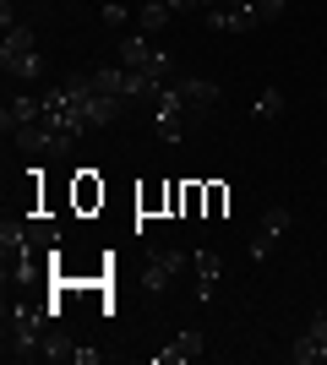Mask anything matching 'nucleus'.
Here are the masks:
<instances>
[{
    "mask_svg": "<svg viewBox=\"0 0 327 365\" xmlns=\"http://www.w3.org/2000/svg\"><path fill=\"white\" fill-rule=\"evenodd\" d=\"M311 333H322V338H327V305H316V317H311Z\"/></svg>",
    "mask_w": 327,
    "mask_h": 365,
    "instance_id": "aec40b11",
    "label": "nucleus"
},
{
    "mask_svg": "<svg viewBox=\"0 0 327 365\" xmlns=\"http://www.w3.org/2000/svg\"><path fill=\"white\" fill-rule=\"evenodd\" d=\"M44 120V93H16V98H6V109H0V125L6 131H28V125Z\"/></svg>",
    "mask_w": 327,
    "mask_h": 365,
    "instance_id": "423d86ee",
    "label": "nucleus"
},
{
    "mask_svg": "<svg viewBox=\"0 0 327 365\" xmlns=\"http://www.w3.org/2000/svg\"><path fill=\"white\" fill-rule=\"evenodd\" d=\"M71 202H77V213H93L98 202H104V185H98L93 169H82L77 180H71Z\"/></svg>",
    "mask_w": 327,
    "mask_h": 365,
    "instance_id": "4468645a",
    "label": "nucleus"
},
{
    "mask_svg": "<svg viewBox=\"0 0 327 365\" xmlns=\"http://www.w3.org/2000/svg\"><path fill=\"white\" fill-rule=\"evenodd\" d=\"M224 202H229V191H224V185H207V218L224 213Z\"/></svg>",
    "mask_w": 327,
    "mask_h": 365,
    "instance_id": "6ab92c4d",
    "label": "nucleus"
},
{
    "mask_svg": "<svg viewBox=\"0 0 327 365\" xmlns=\"http://www.w3.org/2000/svg\"><path fill=\"white\" fill-rule=\"evenodd\" d=\"M175 88H180V98H186L191 115H207V109L218 104V82H207V76H180Z\"/></svg>",
    "mask_w": 327,
    "mask_h": 365,
    "instance_id": "9d476101",
    "label": "nucleus"
},
{
    "mask_svg": "<svg viewBox=\"0 0 327 365\" xmlns=\"http://www.w3.org/2000/svg\"><path fill=\"white\" fill-rule=\"evenodd\" d=\"M284 229H289V207H273V213L262 218V229H256V235H251V257L262 262L267 251H273V245L284 240Z\"/></svg>",
    "mask_w": 327,
    "mask_h": 365,
    "instance_id": "1a4fd4ad",
    "label": "nucleus"
},
{
    "mask_svg": "<svg viewBox=\"0 0 327 365\" xmlns=\"http://www.w3.org/2000/svg\"><path fill=\"white\" fill-rule=\"evenodd\" d=\"M82 344L71 333H61V327H44V360H61V365H77Z\"/></svg>",
    "mask_w": 327,
    "mask_h": 365,
    "instance_id": "f8f14e48",
    "label": "nucleus"
},
{
    "mask_svg": "<svg viewBox=\"0 0 327 365\" xmlns=\"http://www.w3.org/2000/svg\"><path fill=\"white\" fill-rule=\"evenodd\" d=\"M256 115H284V93H273V88H267L262 98H256Z\"/></svg>",
    "mask_w": 327,
    "mask_h": 365,
    "instance_id": "f3484780",
    "label": "nucleus"
},
{
    "mask_svg": "<svg viewBox=\"0 0 327 365\" xmlns=\"http://www.w3.org/2000/svg\"><path fill=\"white\" fill-rule=\"evenodd\" d=\"M202 349H207V338L197 333V327H186V333H175L170 344L153 354V365H186V360H197Z\"/></svg>",
    "mask_w": 327,
    "mask_h": 365,
    "instance_id": "6e6552de",
    "label": "nucleus"
},
{
    "mask_svg": "<svg viewBox=\"0 0 327 365\" xmlns=\"http://www.w3.org/2000/svg\"><path fill=\"white\" fill-rule=\"evenodd\" d=\"M147 109H153V131L164 142H180V137H186V125L197 120V115L186 109V98H180V88H158L153 98H147Z\"/></svg>",
    "mask_w": 327,
    "mask_h": 365,
    "instance_id": "20e7f679",
    "label": "nucleus"
},
{
    "mask_svg": "<svg viewBox=\"0 0 327 365\" xmlns=\"http://www.w3.org/2000/svg\"><path fill=\"white\" fill-rule=\"evenodd\" d=\"M207 28H218V33H256V28H267V22H262V11H256V0H251V6H218V11H207Z\"/></svg>",
    "mask_w": 327,
    "mask_h": 365,
    "instance_id": "0eeeda50",
    "label": "nucleus"
},
{
    "mask_svg": "<svg viewBox=\"0 0 327 365\" xmlns=\"http://www.w3.org/2000/svg\"><path fill=\"white\" fill-rule=\"evenodd\" d=\"M256 11H262V22H279L289 11V0H256Z\"/></svg>",
    "mask_w": 327,
    "mask_h": 365,
    "instance_id": "a211bd4d",
    "label": "nucleus"
},
{
    "mask_svg": "<svg viewBox=\"0 0 327 365\" xmlns=\"http://www.w3.org/2000/svg\"><path fill=\"white\" fill-rule=\"evenodd\" d=\"M191 273H197V300H207L213 284H218V273H224V257L202 245V251H191Z\"/></svg>",
    "mask_w": 327,
    "mask_h": 365,
    "instance_id": "9b49d317",
    "label": "nucleus"
},
{
    "mask_svg": "<svg viewBox=\"0 0 327 365\" xmlns=\"http://www.w3.org/2000/svg\"><path fill=\"white\" fill-rule=\"evenodd\" d=\"M322 169H327V158H322Z\"/></svg>",
    "mask_w": 327,
    "mask_h": 365,
    "instance_id": "4be33fe9",
    "label": "nucleus"
},
{
    "mask_svg": "<svg viewBox=\"0 0 327 365\" xmlns=\"http://www.w3.org/2000/svg\"><path fill=\"white\" fill-rule=\"evenodd\" d=\"M98 16H104L109 28H125V22H131V11H125L120 0H109V6H104V11H98Z\"/></svg>",
    "mask_w": 327,
    "mask_h": 365,
    "instance_id": "dca6fc26",
    "label": "nucleus"
},
{
    "mask_svg": "<svg viewBox=\"0 0 327 365\" xmlns=\"http://www.w3.org/2000/svg\"><path fill=\"white\" fill-rule=\"evenodd\" d=\"M322 93H327V71H322Z\"/></svg>",
    "mask_w": 327,
    "mask_h": 365,
    "instance_id": "412c9836",
    "label": "nucleus"
},
{
    "mask_svg": "<svg viewBox=\"0 0 327 365\" xmlns=\"http://www.w3.org/2000/svg\"><path fill=\"white\" fill-rule=\"evenodd\" d=\"M38 245H49L44 229L33 235V229H28V224H16V218H6V224H0V251H6V289H11V284H28V278L38 273Z\"/></svg>",
    "mask_w": 327,
    "mask_h": 365,
    "instance_id": "f03ea898",
    "label": "nucleus"
},
{
    "mask_svg": "<svg viewBox=\"0 0 327 365\" xmlns=\"http://www.w3.org/2000/svg\"><path fill=\"white\" fill-rule=\"evenodd\" d=\"M289 360H295V365H322V360H327V338L306 327V333L289 344Z\"/></svg>",
    "mask_w": 327,
    "mask_h": 365,
    "instance_id": "ddd939ff",
    "label": "nucleus"
},
{
    "mask_svg": "<svg viewBox=\"0 0 327 365\" xmlns=\"http://www.w3.org/2000/svg\"><path fill=\"white\" fill-rule=\"evenodd\" d=\"M186 267H191V257H186V251H153V257H142L137 284H142L147 294H164V289L175 284V278L186 273Z\"/></svg>",
    "mask_w": 327,
    "mask_h": 365,
    "instance_id": "39448f33",
    "label": "nucleus"
},
{
    "mask_svg": "<svg viewBox=\"0 0 327 365\" xmlns=\"http://www.w3.org/2000/svg\"><path fill=\"white\" fill-rule=\"evenodd\" d=\"M44 327H49V305H28L16 300L6 305V360H33V354H44Z\"/></svg>",
    "mask_w": 327,
    "mask_h": 365,
    "instance_id": "f257e3e1",
    "label": "nucleus"
},
{
    "mask_svg": "<svg viewBox=\"0 0 327 365\" xmlns=\"http://www.w3.org/2000/svg\"><path fill=\"white\" fill-rule=\"evenodd\" d=\"M0 66H6V76L22 82V88H38V82H44V55H38V38H33L28 22H11V28H6Z\"/></svg>",
    "mask_w": 327,
    "mask_h": 365,
    "instance_id": "7ed1b4c3",
    "label": "nucleus"
},
{
    "mask_svg": "<svg viewBox=\"0 0 327 365\" xmlns=\"http://www.w3.org/2000/svg\"><path fill=\"white\" fill-rule=\"evenodd\" d=\"M170 22H175V11L164 0H142V33H164Z\"/></svg>",
    "mask_w": 327,
    "mask_h": 365,
    "instance_id": "2eb2a0df",
    "label": "nucleus"
}]
</instances>
